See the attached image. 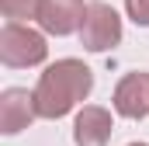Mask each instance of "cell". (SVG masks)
I'll return each instance as SVG.
<instances>
[{
    "label": "cell",
    "instance_id": "3957f363",
    "mask_svg": "<svg viewBox=\"0 0 149 146\" xmlns=\"http://www.w3.org/2000/svg\"><path fill=\"white\" fill-rule=\"evenodd\" d=\"M80 45L87 52H111L114 45H121V14L114 11L111 4L104 0H94L87 4V14H83V25H80Z\"/></svg>",
    "mask_w": 149,
    "mask_h": 146
},
{
    "label": "cell",
    "instance_id": "6da1fadb",
    "mask_svg": "<svg viewBox=\"0 0 149 146\" xmlns=\"http://www.w3.org/2000/svg\"><path fill=\"white\" fill-rule=\"evenodd\" d=\"M94 91V70L83 59H56L49 63L35 84V105H38V118H66L73 108H80Z\"/></svg>",
    "mask_w": 149,
    "mask_h": 146
},
{
    "label": "cell",
    "instance_id": "5b68a950",
    "mask_svg": "<svg viewBox=\"0 0 149 146\" xmlns=\"http://www.w3.org/2000/svg\"><path fill=\"white\" fill-rule=\"evenodd\" d=\"M83 14H87V4L83 0H42L35 21H38V28L45 35L66 38V35H73V32H80Z\"/></svg>",
    "mask_w": 149,
    "mask_h": 146
},
{
    "label": "cell",
    "instance_id": "9c48e42d",
    "mask_svg": "<svg viewBox=\"0 0 149 146\" xmlns=\"http://www.w3.org/2000/svg\"><path fill=\"white\" fill-rule=\"evenodd\" d=\"M125 11L139 28H149V0H125Z\"/></svg>",
    "mask_w": 149,
    "mask_h": 146
},
{
    "label": "cell",
    "instance_id": "30bf717a",
    "mask_svg": "<svg viewBox=\"0 0 149 146\" xmlns=\"http://www.w3.org/2000/svg\"><path fill=\"white\" fill-rule=\"evenodd\" d=\"M128 146H149V143H128Z\"/></svg>",
    "mask_w": 149,
    "mask_h": 146
},
{
    "label": "cell",
    "instance_id": "ba28073f",
    "mask_svg": "<svg viewBox=\"0 0 149 146\" xmlns=\"http://www.w3.org/2000/svg\"><path fill=\"white\" fill-rule=\"evenodd\" d=\"M42 0H0V14L7 21H35Z\"/></svg>",
    "mask_w": 149,
    "mask_h": 146
},
{
    "label": "cell",
    "instance_id": "8992f818",
    "mask_svg": "<svg viewBox=\"0 0 149 146\" xmlns=\"http://www.w3.org/2000/svg\"><path fill=\"white\" fill-rule=\"evenodd\" d=\"M35 118H38L35 91H28V87H7V91H0V132L3 136L24 132Z\"/></svg>",
    "mask_w": 149,
    "mask_h": 146
},
{
    "label": "cell",
    "instance_id": "52a82bcc",
    "mask_svg": "<svg viewBox=\"0 0 149 146\" xmlns=\"http://www.w3.org/2000/svg\"><path fill=\"white\" fill-rule=\"evenodd\" d=\"M114 136V115L101 105H83L73 118V143L76 146H108Z\"/></svg>",
    "mask_w": 149,
    "mask_h": 146
},
{
    "label": "cell",
    "instance_id": "7a4b0ae2",
    "mask_svg": "<svg viewBox=\"0 0 149 146\" xmlns=\"http://www.w3.org/2000/svg\"><path fill=\"white\" fill-rule=\"evenodd\" d=\"M49 59V42L42 28H31L28 21H3L0 28V63L10 70L42 66Z\"/></svg>",
    "mask_w": 149,
    "mask_h": 146
},
{
    "label": "cell",
    "instance_id": "277c9868",
    "mask_svg": "<svg viewBox=\"0 0 149 146\" xmlns=\"http://www.w3.org/2000/svg\"><path fill=\"white\" fill-rule=\"evenodd\" d=\"M111 108H114V115H121L128 122H142L149 115V73H142V70L125 73L114 84Z\"/></svg>",
    "mask_w": 149,
    "mask_h": 146
}]
</instances>
